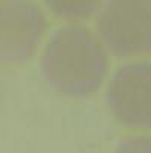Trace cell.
<instances>
[{
    "label": "cell",
    "mask_w": 151,
    "mask_h": 153,
    "mask_svg": "<svg viewBox=\"0 0 151 153\" xmlns=\"http://www.w3.org/2000/svg\"><path fill=\"white\" fill-rule=\"evenodd\" d=\"M103 42L86 27L65 26L49 39L41 58V71L53 90L68 97L94 94L107 74Z\"/></svg>",
    "instance_id": "obj_1"
},
{
    "label": "cell",
    "mask_w": 151,
    "mask_h": 153,
    "mask_svg": "<svg viewBox=\"0 0 151 153\" xmlns=\"http://www.w3.org/2000/svg\"><path fill=\"white\" fill-rule=\"evenodd\" d=\"M97 30L118 58L151 55V0H104Z\"/></svg>",
    "instance_id": "obj_2"
},
{
    "label": "cell",
    "mask_w": 151,
    "mask_h": 153,
    "mask_svg": "<svg viewBox=\"0 0 151 153\" xmlns=\"http://www.w3.org/2000/svg\"><path fill=\"white\" fill-rule=\"evenodd\" d=\"M106 105L121 126L151 130V62L119 67L107 86Z\"/></svg>",
    "instance_id": "obj_3"
},
{
    "label": "cell",
    "mask_w": 151,
    "mask_h": 153,
    "mask_svg": "<svg viewBox=\"0 0 151 153\" xmlns=\"http://www.w3.org/2000/svg\"><path fill=\"white\" fill-rule=\"evenodd\" d=\"M46 30L47 20L38 5L27 0H0V62H27Z\"/></svg>",
    "instance_id": "obj_4"
},
{
    "label": "cell",
    "mask_w": 151,
    "mask_h": 153,
    "mask_svg": "<svg viewBox=\"0 0 151 153\" xmlns=\"http://www.w3.org/2000/svg\"><path fill=\"white\" fill-rule=\"evenodd\" d=\"M49 9L62 20H85L95 14L104 0H44Z\"/></svg>",
    "instance_id": "obj_5"
},
{
    "label": "cell",
    "mask_w": 151,
    "mask_h": 153,
    "mask_svg": "<svg viewBox=\"0 0 151 153\" xmlns=\"http://www.w3.org/2000/svg\"><path fill=\"white\" fill-rule=\"evenodd\" d=\"M122 150H151V137L150 138H138L130 140L124 144H121Z\"/></svg>",
    "instance_id": "obj_6"
}]
</instances>
